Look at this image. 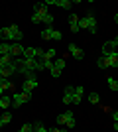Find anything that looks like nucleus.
<instances>
[{
	"instance_id": "1",
	"label": "nucleus",
	"mask_w": 118,
	"mask_h": 132,
	"mask_svg": "<svg viewBox=\"0 0 118 132\" xmlns=\"http://www.w3.org/2000/svg\"><path fill=\"white\" fill-rule=\"evenodd\" d=\"M79 26H81V30H89L90 34H96V20H95L93 14L81 18V20H79Z\"/></svg>"
},
{
	"instance_id": "2",
	"label": "nucleus",
	"mask_w": 118,
	"mask_h": 132,
	"mask_svg": "<svg viewBox=\"0 0 118 132\" xmlns=\"http://www.w3.org/2000/svg\"><path fill=\"white\" fill-rule=\"evenodd\" d=\"M30 99H32V93H14L12 95V109H20Z\"/></svg>"
},
{
	"instance_id": "3",
	"label": "nucleus",
	"mask_w": 118,
	"mask_h": 132,
	"mask_svg": "<svg viewBox=\"0 0 118 132\" xmlns=\"http://www.w3.org/2000/svg\"><path fill=\"white\" fill-rule=\"evenodd\" d=\"M116 51H118V47L114 45L112 39H108V42H104V44H102V55H104V57H106V55L116 53Z\"/></svg>"
},
{
	"instance_id": "4",
	"label": "nucleus",
	"mask_w": 118,
	"mask_h": 132,
	"mask_svg": "<svg viewBox=\"0 0 118 132\" xmlns=\"http://www.w3.org/2000/svg\"><path fill=\"white\" fill-rule=\"evenodd\" d=\"M10 32H12V42H14V44H20V42H22V38H24V34H22V30H20V26L12 24V26H10Z\"/></svg>"
},
{
	"instance_id": "5",
	"label": "nucleus",
	"mask_w": 118,
	"mask_h": 132,
	"mask_svg": "<svg viewBox=\"0 0 118 132\" xmlns=\"http://www.w3.org/2000/svg\"><path fill=\"white\" fill-rule=\"evenodd\" d=\"M24 50H26V47H24L22 44H12L10 45V55L14 57V59H18V57L24 55Z\"/></svg>"
},
{
	"instance_id": "6",
	"label": "nucleus",
	"mask_w": 118,
	"mask_h": 132,
	"mask_svg": "<svg viewBox=\"0 0 118 132\" xmlns=\"http://www.w3.org/2000/svg\"><path fill=\"white\" fill-rule=\"evenodd\" d=\"M69 53L73 55V57H75V59H77V61H81V59H83V57H85V51L81 50L79 45H75V44H69Z\"/></svg>"
},
{
	"instance_id": "7",
	"label": "nucleus",
	"mask_w": 118,
	"mask_h": 132,
	"mask_svg": "<svg viewBox=\"0 0 118 132\" xmlns=\"http://www.w3.org/2000/svg\"><path fill=\"white\" fill-rule=\"evenodd\" d=\"M35 87H38V79H26L22 85V93H32Z\"/></svg>"
},
{
	"instance_id": "8",
	"label": "nucleus",
	"mask_w": 118,
	"mask_h": 132,
	"mask_svg": "<svg viewBox=\"0 0 118 132\" xmlns=\"http://www.w3.org/2000/svg\"><path fill=\"white\" fill-rule=\"evenodd\" d=\"M79 20H81V18L79 16H69V28H71V32L73 34H77V32H81V26H79Z\"/></svg>"
},
{
	"instance_id": "9",
	"label": "nucleus",
	"mask_w": 118,
	"mask_h": 132,
	"mask_svg": "<svg viewBox=\"0 0 118 132\" xmlns=\"http://www.w3.org/2000/svg\"><path fill=\"white\" fill-rule=\"evenodd\" d=\"M83 95H85V89L81 87V85H77V87H75V95H73V103L75 105H79V103L83 101Z\"/></svg>"
},
{
	"instance_id": "10",
	"label": "nucleus",
	"mask_w": 118,
	"mask_h": 132,
	"mask_svg": "<svg viewBox=\"0 0 118 132\" xmlns=\"http://www.w3.org/2000/svg\"><path fill=\"white\" fill-rule=\"evenodd\" d=\"M34 14H39L41 18H43L45 14H49V12H47V6H45V2H43V4H41V2L34 4Z\"/></svg>"
},
{
	"instance_id": "11",
	"label": "nucleus",
	"mask_w": 118,
	"mask_h": 132,
	"mask_svg": "<svg viewBox=\"0 0 118 132\" xmlns=\"http://www.w3.org/2000/svg\"><path fill=\"white\" fill-rule=\"evenodd\" d=\"M12 63H14V57H12V55H0V69L12 65Z\"/></svg>"
},
{
	"instance_id": "12",
	"label": "nucleus",
	"mask_w": 118,
	"mask_h": 132,
	"mask_svg": "<svg viewBox=\"0 0 118 132\" xmlns=\"http://www.w3.org/2000/svg\"><path fill=\"white\" fill-rule=\"evenodd\" d=\"M0 36L4 38V42H8V44H10V42H12V32H10V26L0 28Z\"/></svg>"
},
{
	"instance_id": "13",
	"label": "nucleus",
	"mask_w": 118,
	"mask_h": 132,
	"mask_svg": "<svg viewBox=\"0 0 118 132\" xmlns=\"http://www.w3.org/2000/svg\"><path fill=\"white\" fill-rule=\"evenodd\" d=\"M12 105V97H8V95H2V97H0V109H8V106Z\"/></svg>"
},
{
	"instance_id": "14",
	"label": "nucleus",
	"mask_w": 118,
	"mask_h": 132,
	"mask_svg": "<svg viewBox=\"0 0 118 132\" xmlns=\"http://www.w3.org/2000/svg\"><path fill=\"white\" fill-rule=\"evenodd\" d=\"M65 116H67V124H65V126L67 128H75V114L71 112V110H65Z\"/></svg>"
},
{
	"instance_id": "15",
	"label": "nucleus",
	"mask_w": 118,
	"mask_h": 132,
	"mask_svg": "<svg viewBox=\"0 0 118 132\" xmlns=\"http://www.w3.org/2000/svg\"><path fill=\"white\" fill-rule=\"evenodd\" d=\"M55 6H59L63 10H69V8L73 6V2H71V0H55Z\"/></svg>"
},
{
	"instance_id": "16",
	"label": "nucleus",
	"mask_w": 118,
	"mask_h": 132,
	"mask_svg": "<svg viewBox=\"0 0 118 132\" xmlns=\"http://www.w3.org/2000/svg\"><path fill=\"white\" fill-rule=\"evenodd\" d=\"M106 85H108V89H110V91H118V79L108 77V79H106Z\"/></svg>"
},
{
	"instance_id": "17",
	"label": "nucleus",
	"mask_w": 118,
	"mask_h": 132,
	"mask_svg": "<svg viewBox=\"0 0 118 132\" xmlns=\"http://www.w3.org/2000/svg\"><path fill=\"white\" fill-rule=\"evenodd\" d=\"M10 45L12 44H8V42H2L0 44V55H10Z\"/></svg>"
},
{
	"instance_id": "18",
	"label": "nucleus",
	"mask_w": 118,
	"mask_h": 132,
	"mask_svg": "<svg viewBox=\"0 0 118 132\" xmlns=\"http://www.w3.org/2000/svg\"><path fill=\"white\" fill-rule=\"evenodd\" d=\"M51 36H53V28H51V26H45L43 32H41V38H43V39H51Z\"/></svg>"
},
{
	"instance_id": "19",
	"label": "nucleus",
	"mask_w": 118,
	"mask_h": 132,
	"mask_svg": "<svg viewBox=\"0 0 118 132\" xmlns=\"http://www.w3.org/2000/svg\"><path fill=\"white\" fill-rule=\"evenodd\" d=\"M53 67H57V69H61L65 67V57H57V59H53Z\"/></svg>"
},
{
	"instance_id": "20",
	"label": "nucleus",
	"mask_w": 118,
	"mask_h": 132,
	"mask_svg": "<svg viewBox=\"0 0 118 132\" xmlns=\"http://www.w3.org/2000/svg\"><path fill=\"white\" fill-rule=\"evenodd\" d=\"M0 120L4 122V124H8V122H12V114L8 112V110H4V112L0 114Z\"/></svg>"
},
{
	"instance_id": "21",
	"label": "nucleus",
	"mask_w": 118,
	"mask_h": 132,
	"mask_svg": "<svg viewBox=\"0 0 118 132\" xmlns=\"http://www.w3.org/2000/svg\"><path fill=\"white\" fill-rule=\"evenodd\" d=\"M89 101H90V105H98V103H101L98 93H90V95H89Z\"/></svg>"
},
{
	"instance_id": "22",
	"label": "nucleus",
	"mask_w": 118,
	"mask_h": 132,
	"mask_svg": "<svg viewBox=\"0 0 118 132\" xmlns=\"http://www.w3.org/2000/svg\"><path fill=\"white\" fill-rule=\"evenodd\" d=\"M53 20H55V18L51 16V14H45V16H43V20H41V22H43L45 26H51V28H53Z\"/></svg>"
},
{
	"instance_id": "23",
	"label": "nucleus",
	"mask_w": 118,
	"mask_h": 132,
	"mask_svg": "<svg viewBox=\"0 0 118 132\" xmlns=\"http://www.w3.org/2000/svg\"><path fill=\"white\" fill-rule=\"evenodd\" d=\"M55 55H57L55 50H47V51L43 53V59H51V61H53V59H55Z\"/></svg>"
},
{
	"instance_id": "24",
	"label": "nucleus",
	"mask_w": 118,
	"mask_h": 132,
	"mask_svg": "<svg viewBox=\"0 0 118 132\" xmlns=\"http://www.w3.org/2000/svg\"><path fill=\"white\" fill-rule=\"evenodd\" d=\"M14 87V85H12V79H4V83H2V85H0V89H2V91H8V89H12Z\"/></svg>"
},
{
	"instance_id": "25",
	"label": "nucleus",
	"mask_w": 118,
	"mask_h": 132,
	"mask_svg": "<svg viewBox=\"0 0 118 132\" xmlns=\"http://www.w3.org/2000/svg\"><path fill=\"white\" fill-rule=\"evenodd\" d=\"M63 124H67V116H65V112L57 116V126H63Z\"/></svg>"
},
{
	"instance_id": "26",
	"label": "nucleus",
	"mask_w": 118,
	"mask_h": 132,
	"mask_svg": "<svg viewBox=\"0 0 118 132\" xmlns=\"http://www.w3.org/2000/svg\"><path fill=\"white\" fill-rule=\"evenodd\" d=\"M108 57H110V61H112V67H118V51L112 53V55H108Z\"/></svg>"
},
{
	"instance_id": "27",
	"label": "nucleus",
	"mask_w": 118,
	"mask_h": 132,
	"mask_svg": "<svg viewBox=\"0 0 118 132\" xmlns=\"http://www.w3.org/2000/svg\"><path fill=\"white\" fill-rule=\"evenodd\" d=\"M63 103H65V105H71V103H73V95H65L63 93Z\"/></svg>"
},
{
	"instance_id": "28",
	"label": "nucleus",
	"mask_w": 118,
	"mask_h": 132,
	"mask_svg": "<svg viewBox=\"0 0 118 132\" xmlns=\"http://www.w3.org/2000/svg\"><path fill=\"white\" fill-rule=\"evenodd\" d=\"M43 61V69H53V61L51 59H41Z\"/></svg>"
},
{
	"instance_id": "29",
	"label": "nucleus",
	"mask_w": 118,
	"mask_h": 132,
	"mask_svg": "<svg viewBox=\"0 0 118 132\" xmlns=\"http://www.w3.org/2000/svg\"><path fill=\"white\" fill-rule=\"evenodd\" d=\"M59 75H61V69H57V67H53V69H51V77H53V79H57Z\"/></svg>"
},
{
	"instance_id": "30",
	"label": "nucleus",
	"mask_w": 118,
	"mask_h": 132,
	"mask_svg": "<svg viewBox=\"0 0 118 132\" xmlns=\"http://www.w3.org/2000/svg\"><path fill=\"white\" fill-rule=\"evenodd\" d=\"M41 20H43V18L39 16V14H32V22H34V24H39Z\"/></svg>"
},
{
	"instance_id": "31",
	"label": "nucleus",
	"mask_w": 118,
	"mask_h": 132,
	"mask_svg": "<svg viewBox=\"0 0 118 132\" xmlns=\"http://www.w3.org/2000/svg\"><path fill=\"white\" fill-rule=\"evenodd\" d=\"M61 32H57V30H53V36H51V39H61Z\"/></svg>"
},
{
	"instance_id": "32",
	"label": "nucleus",
	"mask_w": 118,
	"mask_h": 132,
	"mask_svg": "<svg viewBox=\"0 0 118 132\" xmlns=\"http://www.w3.org/2000/svg\"><path fill=\"white\" fill-rule=\"evenodd\" d=\"M96 65L101 67V69H104V59H102V57H98V59H96Z\"/></svg>"
},
{
	"instance_id": "33",
	"label": "nucleus",
	"mask_w": 118,
	"mask_h": 132,
	"mask_svg": "<svg viewBox=\"0 0 118 132\" xmlns=\"http://www.w3.org/2000/svg\"><path fill=\"white\" fill-rule=\"evenodd\" d=\"M110 114H112V118H114V122H118V110H112V112H110Z\"/></svg>"
},
{
	"instance_id": "34",
	"label": "nucleus",
	"mask_w": 118,
	"mask_h": 132,
	"mask_svg": "<svg viewBox=\"0 0 118 132\" xmlns=\"http://www.w3.org/2000/svg\"><path fill=\"white\" fill-rule=\"evenodd\" d=\"M49 132H65V130H61V128H59V126H55V128H51Z\"/></svg>"
},
{
	"instance_id": "35",
	"label": "nucleus",
	"mask_w": 118,
	"mask_h": 132,
	"mask_svg": "<svg viewBox=\"0 0 118 132\" xmlns=\"http://www.w3.org/2000/svg\"><path fill=\"white\" fill-rule=\"evenodd\" d=\"M112 42H114V45H116V47H118V36H116V38L112 39Z\"/></svg>"
},
{
	"instance_id": "36",
	"label": "nucleus",
	"mask_w": 118,
	"mask_h": 132,
	"mask_svg": "<svg viewBox=\"0 0 118 132\" xmlns=\"http://www.w3.org/2000/svg\"><path fill=\"white\" fill-rule=\"evenodd\" d=\"M114 24H118V14H114Z\"/></svg>"
},
{
	"instance_id": "37",
	"label": "nucleus",
	"mask_w": 118,
	"mask_h": 132,
	"mask_svg": "<svg viewBox=\"0 0 118 132\" xmlns=\"http://www.w3.org/2000/svg\"><path fill=\"white\" fill-rule=\"evenodd\" d=\"M114 130H116V132H118V122H114Z\"/></svg>"
},
{
	"instance_id": "38",
	"label": "nucleus",
	"mask_w": 118,
	"mask_h": 132,
	"mask_svg": "<svg viewBox=\"0 0 118 132\" xmlns=\"http://www.w3.org/2000/svg\"><path fill=\"white\" fill-rule=\"evenodd\" d=\"M2 128H4V122H2V120H0V130H2Z\"/></svg>"
},
{
	"instance_id": "39",
	"label": "nucleus",
	"mask_w": 118,
	"mask_h": 132,
	"mask_svg": "<svg viewBox=\"0 0 118 132\" xmlns=\"http://www.w3.org/2000/svg\"><path fill=\"white\" fill-rule=\"evenodd\" d=\"M2 83H4V77H2V75H0V85H2Z\"/></svg>"
},
{
	"instance_id": "40",
	"label": "nucleus",
	"mask_w": 118,
	"mask_h": 132,
	"mask_svg": "<svg viewBox=\"0 0 118 132\" xmlns=\"http://www.w3.org/2000/svg\"><path fill=\"white\" fill-rule=\"evenodd\" d=\"M41 132H49V130H47V128H45V126H43V128H41Z\"/></svg>"
}]
</instances>
